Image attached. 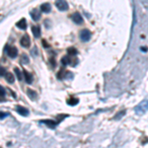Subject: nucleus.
Segmentation results:
<instances>
[{"mask_svg": "<svg viewBox=\"0 0 148 148\" xmlns=\"http://www.w3.org/2000/svg\"><path fill=\"white\" fill-rule=\"evenodd\" d=\"M147 110H148V100H144V101H142L138 106H136V108H135V113L138 114H143L146 113Z\"/></svg>", "mask_w": 148, "mask_h": 148, "instance_id": "obj_1", "label": "nucleus"}, {"mask_svg": "<svg viewBox=\"0 0 148 148\" xmlns=\"http://www.w3.org/2000/svg\"><path fill=\"white\" fill-rule=\"evenodd\" d=\"M4 51L7 52L9 57L11 58H16L18 56V49L17 47H9V46H6L5 49H4Z\"/></svg>", "mask_w": 148, "mask_h": 148, "instance_id": "obj_2", "label": "nucleus"}, {"mask_svg": "<svg viewBox=\"0 0 148 148\" xmlns=\"http://www.w3.org/2000/svg\"><path fill=\"white\" fill-rule=\"evenodd\" d=\"M56 6L59 11H66L68 10V3L65 0H56Z\"/></svg>", "mask_w": 148, "mask_h": 148, "instance_id": "obj_3", "label": "nucleus"}, {"mask_svg": "<svg viewBox=\"0 0 148 148\" xmlns=\"http://www.w3.org/2000/svg\"><path fill=\"white\" fill-rule=\"evenodd\" d=\"M91 39V32L87 29H84L80 32V40L82 42H88Z\"/></svg>", "mask_w": 148, "mask_h": 148, "instance_id": "obj_4", "label": "nucleus"}, {"mask_svg": "<svg viewBox=\"0 0 148 148\" xmlns=\"http://www.w3.org/2000/svg\"><path fill=\"white\" fill-rule=\"evenodd\" d=\"M71 19H72V21L75 24H77V25H81V24L83 23V18L82 16H81L80 13H78V12H75L74 14L71 15Z\"/></svg>", "mask_w": 148, "mask_h": 148, "instance_id": "obj_5", "label": "nucleus"}, {"mask_svg": "<svg viewBox=\"0 0 148 148\" xmlns=\"http://www.w3.org/2000/svg\"><path fill=\"white\" fill-rule=\"evenodd\" d=\"M20 42H21V46H22L23 47H26V49L30 47L31 40H30L29 35H24L22 37V39H21V40H20Z\"/></svg>", "mask_w": 148, "mask_h": 148, "instance_id": "obj_6", "label": "nucleus"}, {"mask_svg": "<svg viewBox=\"0 0 148 148\" xmlns=\"http://www.w3.org/2000/svg\"><path fill=\"white\" fill-rule=\"evenodd\" d=\"M40 123H45V125L49 126V128H54L59 123V121H52V120H44V121H40Z\"/></svg>", "mask_w": 148, "mask_h": 148, "instance_id": "obj_7", "label": "nucleus"}, {"mask_svg": "<svg viewBox=\"0 0 148 148\" xmlns=\"http://www.w3.org/2000/svg\"><path fill=\"white\" fill-rule=\"evenodd\" d=\"M32 32H33V35L35 36V38L39 39L42 35V32H40V28L39 26H33L32 27Z\"/></svg>", "mask_w": 148, "mask_h": 148, "instance_id": "obj_8", "label": "nucleus"}, {"mask_svg": "<svg viewBox=\"0 0 148 148\" xmlns=\"http://www.w3.org/2000/svg\"><path fill=\"white\" fill-rule=\"evenodd\" d=\"M24 73V76H25V79H26V82L28 83V84H32L33 83V80H34V78H33L32 74L30 72H28L27 70H24L23 71Z\"/></svg>", "mask_w": 148, "mask_h": 148, "instance_id": "obj_9", "label": "nucleus"}, {"mask_svg": "<svg viewBox=\"0 0 148 148\" xmlns=\"http://www.w3.org/2000/svg\"><path fill=\"white\" fill-rule=\"evenodd\" d=\"M30 15H31V17H32V19H33L34 21L40 20V13L37 10V9H34V10L31 11Z\"/></svg>", "mask_w": 148, "mask_h": 148, "instance_id": "obj_10", "label": "nucleus"}, {"mask_svg": "<svg viewBox=\"0 0 148 148\" xmlns=\"http://www.w3.org/2000/svg\"><path fill=\"white\" fill-rule=\"evenodd\" d=\"M27 95H28V97L32 100V101H35V100L38 98L37 92L34 91V90H32V89H27Z\"/></svg>", "mask_w": 148, "mask_h": 148, "instance_id": "obj_11", "label": "nucleus"}, {"mask_svg": "<svg viewBox=\"0 0 148 148\" xmlns=\"http://www.w3.org/2000/svg\"><path fill=\"white\" fill-rule=\"evenodd\" d=\"M17 112L21 114V116H29V111L26 108H24V107H20V106L17 107Z\"/></svg>", "mask_w": 148, "mask_h": 148, "instance_id": "obj_12", "label": "nucleus"}, {"mask_svg": "<svg viewBox=\"0 0 148 148\" xmlns=\"http://www.w3.org/2000/svg\"><path fill=\"white\" fill-rule=\"evenodd\" d=\"M5 79L8 83L12 84V83H14V81H15V77H14V75L11 72H7L5 74Z\"/></svg>", "mask_w": 148, "mask_h": 148, "instance_id": "obj_13", "label": "nucleus"}, {"mask_svg": "<svg viewBox=\"0 0 148 148\" xmlns=\"http://www.w3.org/2000/svg\"><path fill=\"white\" fill-rule=\"evenodd\" d=\"M16 26H17L18 28L22 29V30H26V28H27V22H26V20L23 18V19H21L17 24H16Z\"/></svg>", "mask_w": 148, "mask_h": 148, "instance_id": "obj_14", "label": "nucleus"}, {"mask_svg": "<svg viewBox=\"0 0 148 148\" xmlns=\"http://www.w3.org/2000/svg\"><path fill=\"white\" fill-rule=\"evenodd\" d=\"M40 9H42V11L44 12V13H49L51 10V7L49 3H44L40 6Z\"/></svg>", "mask_w": 148, "mask_h": 148, "instance_id": "obj_15", "label": "nucleus"}, {"mask_svg": "<svg viewBox=\"0 0 148 148\" xmlns=\"http://www.w3.org/2000/svg\"><path fill=\"white\" fill-rule=\"evenodd\" d=\"M20 61L22 64H28L30 60H29V57L27 54L23 53V54H21V56H20Z\"/></svg>", "mask_w": 148, "mask_h": 148, "instance_id": "obj_16", "label": "nucleus"}, {"mask_svg": "<svg viewBox=\"0 0 148 148\" xmlns=\"http://www.w3.org/2000/svg\"><path fill=\"white\" fill-rule=\"evenodd\" d=\"M14 71H15V73H16V75H17V78H18V80L19 81H21L23 79V76H24V73H22L20 71V69L16 67L15 69H14Z\"/></svg>", "mask_w": 148, "mask_h": 148, "instance_id": "obj_17", "label": "nucleus"}, {"mask_svg": "<svg viewBox=\"0 0 148 148\" xmlns=\"http://www.w3.org/2000/svg\"><path fill=\"white\" fill-rule=\"evenodd\" d=\"M78 102H79V100L76 99V98H71V99L67 100V104L70 105V106H75V105L78 104Z\"/></svg>", "mask_w": 148, "mask_h": 148, "instance_id": "obj_18", "label": "nucleus"}, {"mask_svg": "<svg viewBox=\"0 0 148 148\" xmlns=\"http://www.w3.org/2000/svg\"><path fill=\"white\" fill-rule=\"evenodd\" d=\"M67 53L70 54V56H76V54H77V51H76L74 47H68Z\"/></svg>", "mask_w": 148, "mask_h": 148, "instance_id": "obj_19", "label": "nucleus"}, {"mask_svg": "<svg viewBox=\"0 0 148 148\" xmlns=\"http://www.w3.org/2000/svg\"><path fill=\"white\" fill-rule=\"evenodd\" d=\"M0 89H1V102L4 101V97H5V90H4L3 86H1L0 87Z\"/></svg>", "mask_w": 148, "mask_h": 148, "instance_id": "obj_20", "label": "nucleus"}, {"mask_svg": "<svg viewBox=\"0 0 148 148\" xmlns=\"http://www.w3.org/2000/svg\"><path fill=\"white\" fill-rule=\"evenodd\" d=\"M125 114V111H123V112H121V113H119L118 114H116V116H114V120H120V119H121V116H123Z\"/></svg>", "mask_w": 148, "mask_h": 148, "instance_id": "obj_21", "label": "nucleus"}, {"mask_svg": "<svg viewBox=\"0 0 148 148\" xmlns=\"http://www.w3.org/2000/svg\"><path fill=\"white\" fill-rule=\"evenodd\" d=\"M42 46H44L45 47H49V44H47V40H42Z\"/></svg>", "mask_w": 148, "mask_h": 148, "instance_id": "obj_22", "label": "nucleus"}, {"mask_svg": "<svg viewBox=\"0 0 148 148\" xmlns=\"http://www.w3.org/2000/svg\"><path fill=\"white\" fill-rule=\"evenodd\" d=\"M7 116H8V113H3V112H1V120H3Z\"/></svg>", "mask_w": 148, "mask_h": 148, "instance_id": "obj_23", "label": "nucleus"}, {"mask_svg": "<svg viewBox=\"0 0 148 148\" xmlns=\"http://www.w3.org/2000/svg\"><path fill=\"white\" fill-rule=\"evenodd\" d=\"M5 68L4 67H1V76L3 77V76H5Z\"/></svg>", "mask_w": 148, "mask_h": 148, "instance_id": "obj_24", "label": "nucleus"}, {"mask_svg": "<svg viewBox=\"0 0 148 148\" xmlns=\"http://www.w3.org/2000/svg\"><path fill=\"white\" fill-rule=\"evenodd\" d=\"M141 51H147V47H141Z\"/></svg>", "mask_w": 148, "mask_h": 148, "instance_id": "obj_25", "label": "nucleus"}]
</instances>
